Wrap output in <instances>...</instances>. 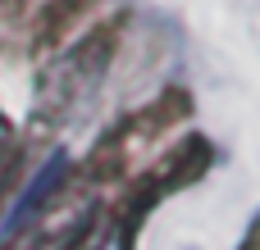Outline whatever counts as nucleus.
Wrapping results in <instances>:
<instances>
[{
    "label": "nucleus",
    "instance_id": "obj_1",
    "mask_svg": "<svg viewBox=\"0 0 260 250\" xmlns=\"http://www.w3.org/2000/svg\"><path fill=\"white\" fill-rule=\"evenodd\" d=\"M64 164H69V155H64V150H55V155L46 159V169H41V173L32 178V187H27V191H23V200L14 205L9 223L0 228V241H9V237H14L18 228H27V214H37V210H41V200H46V196H50V191L59 187V178H64Z\"/></svg>",
    "mask_w": 260,
    "mask_h": 250
},
{
    "label": "nucleus",
    "instance_id": "obj_3",
    "mask_svg": "<svg viewBox=\"0 0 260 250\" xmlns=\"http://www.w3.org/2000/svg\"><path fill=\"white\" fill-rule=\"evenodd\" d=\"M96 250H123V246H119V241L110 237V241H101V246H96Z\"/></svg>",
    "mask_w": 260,
    "mask_h": 250
},
{
    "label": "nucleus",
    "instance_id": "obj_2",
    "mask_svg": "<svg viewBox=\"0 0 260 250\" xmlns=\"http://www.w3.org/2000/svg\"><path fill=\"white\" fill-rule=\"evenodd\" d=\"M9 146V123H5V114H0V150Z\"/></svg>",
    "mask_w": 260,
    "mask_h": 250
}]
</instances>
